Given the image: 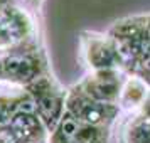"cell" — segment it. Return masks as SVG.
Returning a JSON list of instances; mask_svg holds the SVG:
<instances>
[{
    "instance_id": "6da1fadb",
    "label": "cell",
    "mask_w": 150,
    "mask_h": 143,
    "mask_svg": "<svg viewBox=\"0 0 150 143\" xmlns=\"http://www.w3.org/2000/svg\"><path fill=\"white\" fill-rule=\"evenodd\" d=\"M150 14L132 15L113 22L106 34L115 42L127 74H133L137 64L149 51Z\"/></svg>"
},
{
    "instance_id": "7a4b0ae2",
    "label": "cell",
    "mask_w": 150,
    "mask_h": 143,
    "mask_svg": "<svg viewBox=\"0 0 150 143\" xmlns=\"http://www.w3.org/2000/svg\"><path fill=\"white\" fill-rule=\"evenodd\" d=\"M41 46L39 24L32 10L15 4L0 15V56Z\"/></svg>"
},
{
    "instance_id": "3957f363",
    "label": "cell",
    "mask_w": 150,
    "mask_h": 143,
    "mask_svg": "<svg viewBox=\"0 0 150 143\" xmlns=\"http://www.w3.org/2000/svg\"><path fill=\"white\" fill-rule=\"evenodd\" d=\"M2 57H4V81L14 88L25 89L37 79L52 74L49 57L42 46H35Z\"/></svg>"
},
{
    "instance_id": "277c9868",
    "label": "cell",
    "mask_w": 150,
    "mask_h": 143,
    "mask_svg": "<svg viewBox=\"0 0 150 143\" xmlns=\"http://www.w3.org/2000/svg\"><path fill=\"white\" fill-rule=\"evenodd\" d=\"M34 103V111L52 133L66 113L68 88H62L52 74H47L25 88Z\"/></svg>"
},
{
    "instance_id": "5b68a950",
    "label": "cell",
    "mask_w": 150,
    "mask_h": 143,
    "mask_svg": "<svg viewBox=\"0 0 150 143\" xmlns=\"http://www.w3.org/2000/svg\"><path fill=\"white\" fill-rule=\"evenodd\" d=\"M79 57L88 73L96 71H123L122 57L116 51L115 42L108 34L96 30H83L79 32Z\"/></svg>"
},
{
    "instance_id": "8992f818",
    "label": "cell",
    "mask_w": 150,
    "mask_h": 143,
    "mask_svg": "<svg viewBox=\"0 0 150 143\" xmlns=\"http://www.w3.org/2000/svg\"><path fill=\"white\" fill-rule=\"evenodd\" d=\"M66 113L74 116L78 121L100 126V128H113V125L122 116L116 104L96 101L86 93H83L76 84L68 88L66 96Z\"/></svg>"
},
{
    "instance_id": "52a82bcc",
    "label": "cell",
    "mask_w": 150,
    "mask_h": 143,
    "mask_svg": "<svg viewBox=\"0 0 150 143\" xmlns=\"http://www.w3.org/2000/svg\"><path fill=\"white\" fill-rule=\"evenodd\" d=\"M127 76H128L127 73L116 71V69L96 71V73H88L81 81L76 82V86L96 101L118 106L122 86Z\"/></svg>"
},
{
    "instance_id": "ba28073f",
    "label": "cell",
    "mask_w": 150,
    "mask_h": 143,
    "mask_svg": "<svg viewBox=\"0 0 150 143\" xmlns=\"http://www.w3.org/2000/svg\"><path fill=\"white\" fill-rule=\"evenodd\" d=\"M111 128L91 126L64 113L62 120L51 133L49 143H110Z\"/></svg>"
},
{
    "instance_id": "9c48e42d",
    "label": "cell",
    "mask_w": 150,
    "mask_h": 143,
    "mask_svg": "<svg viewBox=\"0 0 150 143\" xmlns=\"http://www.w3.org/2000/svg\"><path fill=\"white\" fill-rule=\"evenodd\" d=\"M19 143H49L51 133L34 109H24L8 121Z\"/></svg>"
},
{
    "instance_id": "30bf717a",
    "label": "cell",
    "mask_w": 150,
    "mask_h": 143,
    "mask_svg": "<svg viewBox=\"0 0 150 143\" xmlns=\"http://www.w3.org/2000/svg\"><path fill=\"white\" fill-rule=\"evenodd\" d=\"M150 88L138 77V76L128 74L125 77V82L122 86L120 99H118V108L122 115H135L140 113V108L143 106V101L149 94Z\"/></svg>"
},
{
    "instance_id": "8fae6325",
    "label": "cell",
    "mask_w": 150,
    "mask_h": 143,
    "mask_svg": "<svg viewBox=\"0 0 150 143\" xmlns=\"http://www.w3.org/2000/svg\"><path fill=\"white\" fill-rule=\"evenodd\" d=\"M118 143H150V120L140 113L127 115L118 123Z\"/></svg>"
},
{
    "instance_id": "7c38bea8",
    "label": "cell",
    "mask_w": 150,
    "mask_h": 143,
    "mask_svg": "<svg viewBox=\"0 0 150 143\" xmlns=\"http://www.w3.org/2000/svg\"><path fill=\"white\" fill-rule=\"evenodd\" d=\"M24 109H34L32 98L25 89L14 86L10 88V91L0 89V126L7 125L19 111Z\"/></svg>"
},
{
    "instance_id": "4fadbf2b",
    "label": "cell",
    "mask_w": 150,
    "mask_h": 143,
    "mask_svg": "<svg viewBox=\"0 0 150 143\" xmlns=\"http://www.w3.org/2000/svg\"><path fill=\"white\" fill-rule=\"evenodd\" d=\"M0 143H19L15 131L12 130V126L8 123L0 126Z\"/></svg>"
},
{
    "instance_id": "5bb4252c",
    "label": "cell",
    "mask_w": 150,
    "mask_h": 143,
    "mask_svg": "<svg viewBox=\"0 0 150 143\" xmlns=\"http://www.w3.org/2000/svg\"><path fill=\"white\" fill-rule=\"evenodd\" d=\"M19 4H22L24 7H27L29 10L35 12V10H39V8L42 7L44 0H19Z\"/></svg>"
},
{
    "instance_id": "9a60e30c",
    "label": "cell",
    "mask_w": 150,
    "mask_h": 143,
    "mask_svg": "<svg viewBox=\"0 0 150 143\" xmlns=\"http://www.w3.org/2000/svg\"><path fill=\"white\" fill-rule=\"evenodd\" d=\"M140 115L150 120V91L147 94V98H145V101H143V106L140 108Z\"/></svg>"
},
{
    "instance_id": "2e32d148",
    "label": "cell",
    "mask_w": 150,
    "mask_h": 143,
    "mask_svg": "<svg viewBox=\"0 0 150 143\" xmlns=\"http://www.w3.org/2000/svg\"><path fill=\"white\" fill-rule=\"evenodd\" d=\"M19 0H0V15L4 14L7 8H10L12 5H15Z\"/></svg>"
},
{
    "instance_id": "e0dca14e",
    "label": "cell",
    "mask_w": 150,
    "mask_h": 143,
    "mask_svg": "<svg viewBox=\"0 0 150 143\" xmlns=\"http://www.w3.org/2000/svg\"><path fill=\"white\" fill-rule=\"evenodd\" d=\"M0 81H4V57L0 56Z\"/></svg>"
},
{
    "instance_id": "ac0fdd59",
    "label": "cell",
    "mask_w": 150,
    "mask_h": 143,
    "mask_svg": "<svg viewBox=\"0 0 150 143\" xmlns=\"http://www.w3.org/2000/svg\"><path fill=\"white\" fill-rule=\"evenodd\" d=\"M149 51H150V27H149ZM147 51V52H149Z\"/></svg>"
}]
</instances>
